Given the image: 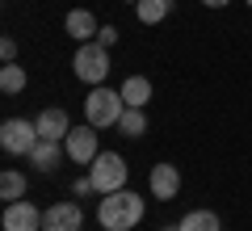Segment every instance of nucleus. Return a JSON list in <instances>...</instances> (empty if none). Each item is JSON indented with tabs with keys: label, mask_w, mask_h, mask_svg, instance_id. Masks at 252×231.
Returning a JSON list of instances; mask_svg holds the SVG:
<instances>
[{
	"label": "nucleus",
	"mask_w": 252,
	"mask_h": 231,
	"mask_svg": "<svg viewBox=\"0 0 252 231\" xmlns=\"http://www.w3.org/2000/svg\"><path fill=\"white\" fill-rule=\"evenodd\" d=\"M63 156L76 164H93L101 156L97 151V126H72V134L63 139Z\"/></svg>",
	"instance_id": "6"
},
{
	"label": "nucleus",
	"mask_w": 252,
	"mask_h": 231,
	"mask_svg": "<svg viewBox=\"0 0 252 231\" xmlns=\"http://www.w3.org/2000/svg\"><path fill=\"white\" fill-rule=\"evenodd\" d=\"M139 219H143V198H139V194H130V189L101 194L97 223L105 231H130V227H139Z\"/></svg>",
	"instance_id": "1"
},
{
	"label": "nucleus",
	"mask_w": 252,
	"mask_h": 231,
	"mask_svg": "<svg viewBox=\"0 0 252 231\" xmlns=\"http://www.w3.org/2000/svg\"><path fill=\"white\" fill-rule=\"evenodd\" d=\"M34 126H38V134H42V139H55V143L72 134V118H67V109H63V105L42 109V114L34 118Z\"/></svg>",
	"instance_id": "9"
},
{
	"label": "nucleus",
	"mask_w": 252,
	"mask_h": 231,
	"mask_svg": "<svg viewBox=\"0 0 252 231\" xmlns=\"http://www.w3.org/2000/svg\"><path fill=\"white\" fill-rule=\"evenodd\" d=\"M97 42H101V46H114V42H118V30H114V26H101Z\"/></svg>",
	"instance_id": "21"
},
{
	"label": "nucleus",
	"mask_w": 252,
	"mask_h": 231,
	"mask_svg": "<svg viewBox=\"0 0 252 231\" xmlns=\"http://www.w3.org/2000/svg\"><path fill=\"white\" fill-rule=\"evenodd\" d=\"M4 231H42V210L34 202H9L4 206Z\"/></svg>",
	"instance_id": "8"
},
{
	"label": "nucleus",
	"mask_w": 252,
	"mask_h": 231,
	"mask_svg": "<svg viewBox=\"0 0 252 231\" xmlns=\"http://www.w3.org/2000/svg\"><path fill=\"white\" fill-rule=\"evenodd\" d=\"M135 13H139V21H143V26H160V21L172 13V0H139Z\"/></svg>",
	"instance_id": "14"
},
{
	"label": "nucleus",
	"mask_w": 252,
	"mask_h": 231,
	"mask_svg": "<svg viewBox=\"0 0 252 231\" xmlns=\"http://www.w3.org/2000/svg\"><path fill=\"white\" fill-rule=\"evenodd\" d=\"M0 55H4V63H17V42L4 38V42H0Z\"/></svg>",
	"instance_id": "20"
},
{
	"label": "nucleus",
	"mask_w": 252,
	"mask_h": 231,
	"mask_svg": "<svg viewBox=\"0 0 252 231\" xmlns=\"http://www.w3.org/2000/svg\"><path fill=\"white\" fill-rule=\"evenodd\" d=\"M26 89V67H17V63H4V67H0V93H21Z\"/></svg>",
	"instance_id": "18"
},
{
	"label": "nucleus",
	"mask_w": 252,
	"mask_h": 231,
	"mask_svg": "<svg viewBox=\"0 0 252 231\" xmlns=\"http://www.w3.org/2000/svg\"><path fill=\"white\" fill-rule=\"evenodd\" d=\"M84 210L80 202H55L51 210H42V231H80Z\"/></svg>",
	"instance_id": "7"
},
{
	"label": "nucleus",
	"mask_w": 252,
	"mask_h": 231,
	"mask_svg": "<svg viewBox=\"0 0 252 231\" xmlns=\"http://www.w3.org/2000/svg\"><path fill=\"white\" fill-rule=\"evenodd\" d=\"M118 131L126 134V139H139V134H147V114L139 105H126V114L118 118Z\"/></svg>",
	"instance_id": "15"
},
{
	"label": "nucleus",
	"mask_w": 252,
	"mask_h": 231,
	"mask_svg": "<svg viewBox=\"0 0 252 231\" xmlns=\"http://www.w3.org/2000/svg\"><path fill=\"white\" fill-rule=\"evenodd\" d=\"M89 177H93V189H97V194H118V189H126L130 168H126V160L118 151H101L97 160L89 164Z\"/></svg>",
	"instance_id": "3"
},
{
	"label": "nucleus",
	"mask_w": 252,
	"mask_h": 231,
	"mask_svg": "<svg viewBox=\"0 0 252 231\" xmlns=\"http://www.w3.org/2000/svg\"><path fill=\"white\" fill-rule=\"evenodd\" d=\"M38 126L26 122V118H9V122L0 126V147L9 151V156H30V151L38 147Z\"/></svg>",
	"instance_id": "5"
},
{
	"label": "nucleus",
	"mask_w": 252,
	"mask_h": 231,
	"mask_svg": "<svg viewBox=\"0 0 252 231\" xmlns=\"http://www.w3.org/2000/svg\"><path fill=\"white\" fill-rule=\"evenodd\" d=\"M72 194H76V198H89V194H97V189H93V177H80V181L72 185Z\"/></svg>",
	"instance_id": "19"
},
{
	"label": "nucleus",
	"mask_w": 252,
	"mask_h": 231,
	"mask_svg": "<svg viewBox=\"0 0 252 231\" xmlns=\"http://www.w3.org/2000/svg\"><path fill=\"white\" fill-rule=\"evenodd\" d=\"M147 185H152V194L160 198V202H168V198L181 194V172L172 168V164H156L152 177H147Z\"/></svg>",
	"instance_id": "10"
},
{
	"label": "nucleus",
	"mask_w": 252,
	"mask_h": 231,
	"mask_svg": "<svg viewBox=\"0 0 252 231\" xmlns=\"http://www.w3.org/2000/svg\"><path fill=\"white\" fill-rule=\"evenodd\" d=\"M63 30L76 38V42H93V38L101 34V26H97V17H93L89 9H72L67 13V21H63Z\"/></svg>",
	"instance_id": "11"
},
{
	"label": "nucleus",
	"mask_w": 252,
	"mask_h": 231,
	"mask_svg": "<svg viewBox=\"0 0 252 231\" xmlns=\"http://www.w3.org/2000/svg\"><path fill=\"white\" fill-rule=\"evenodd\" d=\"M202 4H210V9H223V4H227V0H202Z\"/></svg>",
	"instance_id": "22"
},
{
	"label": "nucleus",
	"mask_w": 252,
	"mask_h": 231,
	"mask_svg": "<svg viewBox=\"0 0 252 231\" xmlns=\"http://www.w3.org/2000/svg\"><path fill=\"white\" fill-rule=\"evenodd\" d=\"M248 4H252V0H248Z\"/></svg>",
	"instance_id": "25"
},
{
	"label": "nucleus",
	"mask_w": 252,
	"mask_h": 231,
	"mask_svg": "<svg viewBox=\"0 0 252 231\" xmlns=\"http://www.w3.org/2000/svg\"><path fill=\"white\" fill-rule=\"evenodd\" d=\"M130 4H139V0H130Z\"/></svg>",
	"instance_id": "24"
},
{
	"label": "nucleus",
	"mask_w": 252,
	"mask_h": 231,
	"mask_svg": "<svg viewBox=\"0 0 252 231\" xmlns=\"http://www.w3.org/2000/svg\"><path fill=\"white\" fill-rule=\"evenodd\" d=\"M0 198H4V202H21V198H26V177H21L17 168H9L0 177Z\"/></svg>",
	"instance_id": "17"
},
{
	"label": "nucleus",
	"mask_w": 252,
	"mask_h": 231,
	"mask_svg": "<svg viewBox=\"0 0 252 231\" xmlns=\"http://www.w3.org/2000/svg\"><path fill=\"white\" fill-rule=\"evenodd\" d=\"M160 231H181V227H160Z\"/></svg>",
	"instance_id": "23"
},
{
	"label": "nucleus",
	"mask_w": 252,
	"mask_h": 231,
	"mask_svg": "<svg viewBox=\"0 0 252 231\" xmlns=\"http://www.w3.org/2000/svg\"><path fill=\"white\" fill-rule=\"evenodd\" d=\"M72 67H76V76H80L89 89L105 84V76H109V46H101L97 38H93V42H80V51H76Z\"/></svg>",
	"instance_id": "4"
},
{
	"label": "nucleus",
	"mask_w": 252,
	"mask_h": 231,
	"mask_svg": "<svg viewBox=\"0 0 252 231\" xmlns=\"http://www.w3.org/2000/svg\"><path fill=\"white\" fill-rule=\"evenodd\" d=\"M177 227L181 231H219V214L215 210H189Z\"/></svg>",
	"instance_id": "16"
},
{
	"label": "nucleus",
	"mask_w": 252,
	"mask_h": 231,
	"mask_svg": "<svg viewBox=\"0 0 252 231\" xmlns=\"http://www.w3.org/2000/svg\"><path fill=\"white\" fill-rule=\"evenodd\" d=\"M118 93H122L126 105H139V109H143L147 101H152V80H147V76H126Z\"/></svg>",
	"instance_id": "12"
},
{
	"label": "nucleus",
	"mask_w": 252,
	"mask_h": 231,
	"mask_svg": "<svg viewBox=\"0 0 252 231\" xmlns=\"http://www.w3.org/2000/svg\"><path fill=\"white\" fill-rule=\"evenodd\" d=\"M30 164H34L38 172H51L55 164H59V143L55 139H38V147L30 151Z\"/></svg>",
	"instance_id": "13"
},
{
	"label": "nucleus",
	"mask_w": 252,
	"mask_h": 231,
	"mask_svg": "<svg viewBox=\"0 0 252 231\" xmlns=\"http://www.w3.org/2000/svg\"><path fill=\"white\" fill-rule=\"evenodd\" d=\"M126 114V101L122 93L105 89V84H97V89L89 93V101H84V118H89V126H97V131H105V126H118V118Z\"/></svg>",
	"instance_id": "2"
}]
</instances>
